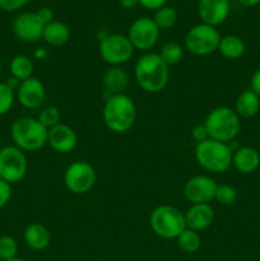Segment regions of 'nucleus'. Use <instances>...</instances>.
I'll return each instance as SVG.
<instances>
[{"label":"nucleus","instance_id":"f257e3e1","mask_svg":"<svg viewBox=\"0 0 260 261\" xmlns=\"http://www.w3.org/2000/svg\"><path fill=\"white\" fill-rule=\"evenodd\" d=\"M170 66L160 54L148 53L140 56L135 64V79L142 89L149 93H158L167 86Z\"/></svg>","mask_w":260,"mask_h":261},{"label":"nucleus","instance_id":"f03ea898","mask_svg":"<svg viewBox=\"0 0 260 261\" xmlns=\"http://www.w3.org/2000/svg\"><path fill=\"white\" fill-rule=\"evenodd\" d=\"M102 117L107 129L116 134H124L134 125L137 107L134 101L125 93L112 94L105 102Z\"/></svg>","mask_w":260,"mask_h":261},{"label":"nucleus","instance_id":"7ed1b4c3","mask_svg":"<svg viewBox=\"0 0 260 261\" xmlns=\"http://www.w3.org/2000/svg\"><path fill=\"white\" fill-rule=\"evenodd\" d=\"M10 135L15 147L23 152H36L47 144L48 129H46L38 119L23 116L13 122Z\"/></svg>","mask_w":260,"mask_h":261},{"label":"nucleus","instance_id":"20e7f679","mask_svg":"<svg viewBox=\"0 0 260 261\" xmlns=\"http://www.w3.org/2000/svg\"><path fill=\"white\" fill-rule=\"evenodd\" d=\"M233 150L228 143L206 139L195 147V160L204 170L213 173L226 172L232 166Z\"/></svg>","mask_w":260,"mask_h":261},{"label":"nucleus","instance_id":"39448f33","mask_svg":"<svg viewBox=\"0 0 260 261\" xmlns=\"http://www.w3.org/2000/svg\"><path fill=\"white\" fill-rule=\"evenodd\" d=\"M204 125L211 139L229 143L239 135L241 121L236 111L229 107L221 106L212 110L205 117Z\"/></svg>","mask_w":260,"mask_h":261},{"label":"nucleus","instance_id":"423d86ee","mask_svg":"<svg viewBox=\"0 0 260 261\" xmlns=\"http://www.w3.org/2000/svg\"><path fill=\"white\" fill-rule=\"evenodd\" d=\"M152 231L162 239H177L186 228L185 213L172 205H160L153 209L149 217Z\"/></svg>","mask_w":260,"mask_h":261},{"label":"nucleus","instance_id":"0eeeda50","mask_svg":"<svg viewBox=\"0 0 260 261\" xmlns=\"http://www.w3.org/2000/svg\"><path fill=\"white\" fill-rule=\"evenodd\" d=\"M221 33L217 27L200 23L188 31L185 36V47L195 56H206L218 50Z\"/></svg>","mask_w":260,"mask_h":261},{"label":"nucleus","instance_id":"6e6552de","mask_svg":"<svg viewBox=\"0 0 260 261\" xmlns=\"http://www.w3.org/2000/svg\"><path fill=\"white\" fill-rule=\"evenodd\" d=\"M28 170L25 153L15 145H7L0 149V178L10 185L24 178Z\"/></svg>","mask_w":260,"mask_h":261},{"label":"nucleus","instance_id":"1a4fd4ad","mask_svg":"<svg viewBox=\"0 0 260 261\" xmlns=\"http://www.w3.org/2000/svg\"><path fill=\"white\" fill-rule=\"evenodd\" d=\"M134 46L129 37L119 33L106 36L99 42V54L107 64L112 66H120L132 59L134 54Z\"/></svg>","mask_w":260,"mask_h":261},{"label":"nucleus","instance_id":"9d476101","mask_svg":"<svg viewBox=\"0 0 260 261\" xmlns=\"http://www.w3.org/2000/svg\"><path fill=\"white\" fill-rule=\"evenodd\" d=\"M96 182V172L89 163L75 161L66 168L64 184L70 193L82 195L91 190Z\"/></svg>","mask_w":260,"mask_h":261},{"label":"nucleus","instance_id":"9b49d317","mask_svg":"<svg viewBox=\"0 0 260 261\" xmlns=\"http://www.w3.org/2000/svg\"><path fill=\"white\" fill-rule=\"evenodd\" d=\"M161 30L157 27L153 18L140 17L130 24L127 37L138 50H149L157 43Z\"/></svg>","mask_w":260,"mask_h":261},{"label":"nucleus","instance_id":"f8f14e48","mask_svg":"<svg viewBox=\"0 0 260 261\" xmlns=\"http://www.w3.org/2000/svg\"><path fill=\"white\" fill-rule=\"evenodd\" d=\"M217 186L216 181L209 176H194L186 181L184 194L191 204H209L214 199Z\"/></svg>","mask_w":260,"mask_h":261},{"label":"nucleus","instance_id":"ddd939ff","mask_svg":"<svg viewBox=\"0 0 260 261\" xmlns=\"http://www.w3.org/2000/svg\"><path fill=\"white\" fill-rule=\"evenodd\" d=\"M43 24L36 12H24L13 20V33L18 40L32 43L42 38Z\"/></svg>","mask_w":260,"mask_h":261},{"label":"nucleus","instance_id":"4468645a","mask_svg":"<svg viewBox=\"0 0 260 261\" xmlns=\"http://www.w3.org/2000/svg\"><path fill=\"white\" fill-rule=\"evenodd\" d=\"M228 0H199L198 14L201 19V23L218 27L222 23L226 22L229 15Z\"/></svg>","mask_w":260,"mask_h":261},{"label":"nucleus","instance_id":"2eb2a0df","mask_svg":"<svg viewBox=\"0 0 260 261\" xmlns=\"http://www.w3.org/2000/svg\"><path fill=\"white\" fill-rule=\"evenodd\" d=\"M47 143L55 152L66 154L75 149L78 144V135L73 127L65 124H58L48 129Z\"/></svg>","mask_w":260,"mask_h":261},{"label":"nucleus","instance_id":"dca6fc26","mask_svg":"<svg viewBox=\"0 0 260 261\" xmlns=\"http://www.w3.org/2000/svg\"><path fill=\"white\" fill-rule=\"evenodd\" d=\"M46 96L45 86L37 78L25 79L20 83L17 91V98L25 109H37L41 106Z\"/></svg>","mask_w":260,"mask_h":261},{"label":"nucleus","instance_id":"f3484780","mask_svg":"<svg viewBox=\"0 0 260 261\" xmlns=\"http://www.w3.org/2000/svg\"><path fill=\"white\" fill-rule=\"evenodd\" d=\"M214 219V211L209 204H191L185 213L186 228L193 231H203L208 228Z\"/></svg>","mask_w":260,"mask_h":261},{"label":"nucleus","instance_id":"a211bd4d","mask_svg":"<svg viewBox=\"0 0 260 261\" xmlns=\"http://www.w3.org/2000/svg\"><path fill=\"white\" fill-rule=\"evenodd\" d=\"M232 165L241 173L255 172L260 166L259 152L251 147L239 148L232 155Z\"/></svg>","mask_w":260,"mask_h":261},{"label":"nucleus","instance_id":"6ab92c4d","mask_svg":"<svg viewBox=\"0 0 260 261\" xmlns=\"http://www.w3.org/2000/svg\"><path fill=\"white\" fill-rule=\"evenodd\" d=\"M103 87L110 96L122 94L129 86V75L121 66H111L103 74Z\"/></svg>","mask_w":260,"mask_h":261},{"label":"nucleus","instance_id":"aec40b11","mask_svg":"<svg viewBox=\"0 0 260 261\" xmlns=\"http://www.w3.org/2000/svg\"><path fill=\"white\" fill-rule=\"evenodd\" d=\"M25 245L36 251H42L50 245L51 236L48 229L41 223H31L25 227L23 233Z\"/></svg>","mask_w":260,"mask_h":261},{"label":"nucleus","instance_id":"412c9836","mask_svg":"<svg viewBox=\"0 0 260 261\" xmlns=\"http://www.w3.org/2000/svg\"><path fill=\"white\" fill-rule=\"evenodd\" d=\"M260 110V97L251 89L241 92L236 99L235 111L240 117L250 119L255 116Z\"/></svg>","mask_w":260,"mask_h":261},{"label":"nucleus","instance_id":"4be33fe9","mask_svg":"<svg viewBox=\"0 0 260 261\" xmlns=\"http://www.w3.org/2000/svg\"><path fill=\"white\" fill-rule=\"evenodd\" d=\"M42 38L51 46H63L70 38V30L60 20H53L43 27Z\"/></svg>","mask_w":260,"mask_h":261},{"label":"nucleus","instance_id":"5701e85b","mask_svg":"<svg viewBox=\"0 0 260 261\" xmlns=\"http://www.w3.org/2000/svg\"><path fill=\"white\" fill-rule=\"evenodd\" d=\"M245 42L242 38H240L236 35H226L221 37L218 45V51L221 55H223L226 59L229 60H236V59L241 58L245 54Z\"/></svg>","mask_w":260,"mask_h":261},{"label":"nucleus","instance_id":"b1692460","mask_svg":"<svg viewBox=\"0 0 260 261\" xmlns=\"http://www.w3.org/2000/svg\"><path fill=\"white\" fill-rule=\"evenodd\" d=\"M9 69L12 76L19 79L20 82H23L25 81V79L32 78L35 65H33V61L31 60L28 56L17 55L10 60Z\"/></svg>","mask_w":260,"mask_h":261},{"label":"nucleus","instance_id":"393cba45","mask_svg":"<svg viewBox=\"0 0 260 261\" xmlns=\"http://www.w3.org/2000/svg\"><path fill=\"white\" fill-rule=\"evenodd\" d=\"M176 240H177L178 247H180L184 252L194 254V252H196L199 249H200V245H201L200 234H199L196 231H193V229L185 228Z\"/></svg>","mask_w":260,"mask_h":261},{"label":"nucleus","instance_id":"a878e982","mask_svg":"<svg viewBox=\"0 0 260 261\" xmlns=\"http://www.w3.org/2000/svg\"><path fill=\"white\" fill-rule=\"evenodd\" d=\"M153 20L160 30H168V28H172L177 22V12L173 7L165 5L161 9L155 10Z\"/></svg>","mask_w":260,"mask_h":261},{"label":"nucleus","instance_id":"bb28decb","mask_svg":"<svg viewBox=\"0 0 260 261\" xmlns=\"http://www.w3.org/2000/svg\"><path fill=\"white\" fill-rule=\"evenodd\" d=\"M160 55L168 66L177 65L184 58V48L177 42H167L163 45Z\"/></svg>","mask_w":260,"mask_h":261},{"label":"nucleus","instance_id":"cd10ccee","mask_svg":"<svg viewBox=\"0 0 260 261\" xmlns=\"http://www.w3.org/2000/svg\"><path fill=\"white\" fill-rule=\"evenodd\" d=\"M236 199H237V191L232 185L223 184V185L217 186L214 200H216L218 204H221V205H224V206L232 205V204L236 201Z\"/></svg>","mask_w":260,"mask_h":261},{"label":"nucleus","instance_id":"c85d7f7f","mask_svg":"<svg viewBox=\"0 0 260 261\" xmlns=\"http://www.w3.org/2000/svg\"><path fill=\"white\" fill-rule=\"evenodd\" d=\"M38 121H40L46 129H51V127L60 124V111H59L58 107L55 106L43 107L40 111V115H38Z\"/></svg>","mask_w":260,"mask_h":261},{"label":"nucleus","instance_id":"c756f323","mask_svg":"<svg viewBox=\"0 0 260 261\" xmlns=\"http://www.w3.org/2000/svg\"><path fill=\"white\" fill-rule=\"evenodd\" d=\"M18 244L12 236L0 237V259L2 261L17 257Z\"/></svg>","mask_w":260,"mask_h":261},{"label":"nucleus","instance_id":"7c9ffc66","mask_svg":"<svg viewBox=\"0 0 260 261\" xmlns=\"http://www.w3.org/2000/svg\"><path fill=\"white\" fill-rule=\"evenodd\" d=\"M14 105V91L4 83H0V116L8 114Z\"/></svg>","mask_w":260,"mask_h":261},{"label":"nucleus","instance_id":"2f4dec72","mask_svg":"<svg viewBox=\"0 0 260 261\" xmlns=\"http://www.w3.org/2000/svg\"><path fill=\"white\" fill-rule=\"evenodd\" d=\"M12 198V185L0 178V209L4 208Z\"/></svg>","mask_w":260,"mask_h":261},{"label":"nucleus","instance_id":"473e14b6","mask_svg":"<svg viewBox=\"0 0 260 261\" xmlns=\"http://www.w3.org/2000/svg\"><path fill=\"white\" fill-rule=\"evenodd\" d=\"M30 0H0V8L5 12H15L24 7Z\"/></svg>","mask_w":260,"mask_h":261},{"label":"nucleus","instance_id":"72a5a7b5","mask_svg":"<svg viewBox=\"0 0 260 261\" xmlns=\"http://www.w3.org/2000/svg\"><path fill=\"white\" fill-rule=\"evenodd\" d=\"M191 137H193V139L196 140L198 143L209 139V135H208V132H206L205 125L204 124L195 125V126L191 129Z\"/></svg>","mask_w":260,"mask_h":261},{"label":"nucleus","instance_id":"f704fd0d","mask_svg":"<svg viewBox=\"0 0 260 261\" xmlns=\"http://www.w3.org/2000/svg\"><path fill=\"white\" fill-rule=\"evenodd\" d=\"M167 0H139V4L148 10H158L165 7Z\"/></svg>","mask_w":260,"mask_h":261},{"label":"nucleus","instance_id":"c9c22d12","mask_svg":"<svg viewBox=\"0 0 260 261\" xmlns=\"http://www.w3.org/2000/svg\"><path fill=\"white\" fill-rule=\"evenodd\" d=\"M36 13H37L38 18H40L41 22H42L45 25L47 24V23L53 22L54 20V12L50 9V8H47V7L40 8V9H38Z\"/></svg>","mask_w":260,"mask_h":261},{"label":"nucleus","instance_id":"e433bc0d","mask_svg":"<svg viewBox=\"0 0 260 261\" xmlns=\"http://www.w3.org/2000/svg\"><path fill=\"white\" fill-rule=\"evenodd\" d=\"M251 91L260 97V68L251 76Z\"/></svg>","mask_w":260,"mask_h":261},{"label":"nucleus","instance_id":"4c0bfd02","mask_svg":"<svg viewBox=\"0 0 260 261\" xmlns=\"http://www.w3.org/2000/svg\"><path fill=\"white\" fill-rule=\"evenodd\" d=\"M20 83H22V82H20L19 79L14 78V76H10V78H8L7 82H5V84H7V86L9 87L10 89H13V91H14V92L18 91V88H19Z\"/></svg>","mask_w":260,"mask_h":261},{"label":"nucleus","instance_id":"58836bf2","mask_svg":"<svg viewBox=\"0 0 260 261\" xmlns=\"http://www.w3.org/2000/svg\"><path fill=\"white\" fill-rule=\"evenodd\" d=\"M120 4L125 9H133V8L137 7L139 4V0H119Z\"/></svg>","mask_w":260,"mask_h":261},{"label":"nucleus","instance_id":"ea45409f","mask_svg":"<svg viewBox=\"0 0 260 261\" xmlns=\"http://www.w3.org/2000/svg\"><path fill=\"white\" fill-rule=\"evenodd\" d=\"M242 7H247V8H251L255 7V5L260 4V0H237Z\"/></svg>","mask_w":260,"mask_h":261},{"label":"nucleus","instance_id":"a19ab883","mask_svg":"<svg viewBox=\"0 0 260 261\" xmlns=\"http://www.w3.org/2000/svg\"><path fill=\"white\" fill-rule=\"evenodd\" d=\"M46 56H47V53H46L45 48H38V50L35 53V58L38 59V60H42V59H45Z\"/></svg>","mask_w":260,"mask_h":261},{"label":"nucleus","instance_id":"79ce46f5","mask_svg":"<svg viewBox=\"0 0 260 261\" xmlns=\"http://www.w3.org/2000/svg\"><path fill=\"white\" fill-rule=\"evenodd\" d=\"M5 261H25L24 259H20V257H14V259H10V260H5Z\"/></svg>","mask_w":260,"mask_h":261},{"label":"nucleus","instance_id":"37998d69","mask_svg":"<svg viewBox=\"0 0 260 261\" xmlns=\"http://www.w3.org/2000/svg\"><path fill=\"white\" fill-rule=\"evenodd\" d=\"M0 68H2V60H0Z\"/></svg>","mask_w":260,"mask_h":261},{"label":"nucleus","instance_id":"c03bdc74","mask_svg":"<svg viewBox=\"0 0 260 261\" xmlns=\"http://www.w3.org/2000/svg\"><path fill=\"white\" fill-rule=\"evenodd\" d=\"M0 261H2V259H0Z\"/></svg>","mask_w":260,"mask_h":261}]
</instances>
